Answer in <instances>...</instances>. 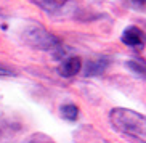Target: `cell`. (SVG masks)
Instances as JSON below:
<instances>
[{
    "label": "cell",
    "mask_w": 146,
    "mask_h": 143,
    "mask_svg": "<svg viewBox=\"0 0 146 143\" xmlns=\"http://www.w3.org/2000/svg\"><path fill=\"white\" fill-rule=\"evenodd\" d=\"M109 121L119 134L145 143L146 140V119L143 114L127 108H114L109 113Z\"/></svg>",
    "instance_id": "1"
},
{
    "label": "cell",
    "mask_w": 146,
    "mask_h": 143,
    "mask_svg": "<svg viewBox=\"0 0 146 143\" xmlns=\"http://www.w3.org/2000/svg\"><path fill=\"white\" fill-rule=\"evenodd\" d=\"M80 69H82V60L79 57H69L61 63V66L58 68V72H60L63 77L71 79V77H74V76H77V74L80 72Z\"/></svg>",
    "instance_id": "2"
},
{
    "label": "cell",
    "mask_w": 146,
    "mask_h": 143,
    "mask_svg": "<svg viewBox=\"0 0 146 143\" xmlns=\"http://www.w3.org/2000/svg\"><path fill=\"white\" fill-rule=\"evenodd\" d=\"M122 42L125 45H129V47H143V43H145V34H143V31L140 27L132 26V27L124 31Z\"/></svg>",
    "instance_id": "3"
},
{
    "label": "cell",
    "mask_w": 146,
    "mask_h": 143,
    "mask_svg": "<svg viewBox=\"0 0 146 143\" xmlns=\"http://www.w3.org/2000/svg\"><path fill=\"white\" fill-rule=\"evenodd\" d=\"M35 5H39L40 8L47 10V11H55V10L63 8L69 0H31Z\"/></svg>",
    "instance_id": "4"
},
{
    "label": "cell",
    "mask_w": 146,
    "mask_h": 143,
    "mask_svg": "<svg viewBox=\"0 0 146 143\" xmlns=\"http://www.w3.org/2000/svg\"><path fill=\"white\" fill-rule=\"evenodd\" d=\"M61 116L68 121H76L79 117V108L76 104H64L61 106Z\"/></svg>",
    "instance_id": "5"
},
{
    "label": "cell",
    "mask_w": 146,
    "mask_h": 143,
    "mask_svg": "<svg viewBox=\"0 0 146 143\" xmlns=\"http://www.w3.org/2000/svg\"><path fill=\"white\" fill-rule=\"evenodd\" d=\"M15 72L11 69H8V68H5V66H0V79L3 77H13Z\"/></svg>",
    "instance_id": "6"
},
{
    "label": "cell",
    "mask_w": 146,
    "mask_h": 143,
    "mask_svg": "<svg viewBox=\"0 0 146 143\" xmlns=\"http://www.w3.org/2000/svg\"><path fill=\"white\" fill-rule=\"evenodd\" d=\"M29 143H53V142L50 138H47V137H42V135H40V137H34Z\"/></svg>",
    "instance_id": "7"
},
{
    "label": "cell",
    "mask_w": 146,
    "mask_h": 143,
    "mask_svg": "<svg viewBox=\"0 0 146 143\" xmlns=\"http://www.w3.org/2000/svg\"><path fill=\"white\" fill-rule=\"evenodd\" d=\"M132 2H135V3H137L138 7H141V8L145 7V0H132Z\"/></svg>",
    "instance_id": "8"
}]
</instances>
